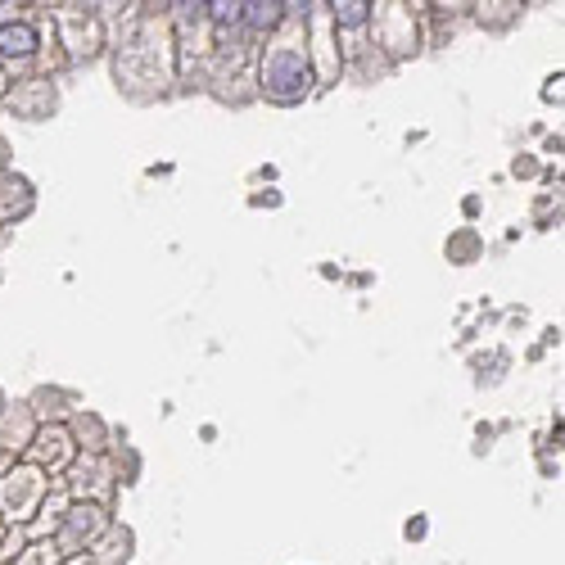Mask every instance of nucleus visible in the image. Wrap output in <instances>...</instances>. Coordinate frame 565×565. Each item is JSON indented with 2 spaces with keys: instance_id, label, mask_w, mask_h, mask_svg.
<instances>
[{
  "instance_id": "obj_10",
  "label": "nucleus",
  "mask_w": 565,
  "mask_h": 565,
  "mask_svg": "<svg viewBox=\"0 0 565 565\" xmlns=\"http://www.w3.org/2000/svg\"><path fill=\"white\" fill-rule=\"evenodd\" d=\"M127 556H132V534H127L123 525H109L100 538L91 543V552H86V565H127Z\"/></svg>"
},
{
  "instance_id": "obj_2",
  "label": "nucleus",
  "mask_w": 565,
  "mask_h": 565,
  "mask_svg": "<svg viewBox=\"0 0 565 565\" xmlns=\"http://www.w3.org/2000/svg\"><path fill=\"white\" fill-rule=\"evenodd\" d=\"M46 498H50V475L37 471L32 462L14 466V471L0 480V511H5L14 525H28Z\"/></svg>"
},
{
  "instance_id": "obj_11",
  "label": "nucleus",
  "mask_w": 565,
  "mask_h": 565,
  "mask_svg": "<svg viewBox=\"0 0 565 565\" xmlns=\"http://www.w3.org/2000/svg\"><path fill=\"white\" fill-rule=\"evenodd\" d=\"M285 23V5L281 0H249L245 5V37H276Z\"/></svg>"
},
{
  "instance_id": "obj_3",
  "label": "nucleus",
  "mask_w": 565,
  "mask_h": 565,
  "mask_svg": "<svg viewBox=\"0 0 565 565\" xmlns=\"http://www.w3.org/2000/svg\"><path fill=\"white\" fill-rule=\"evenodd\" d=\"M41 46H46V41H41L37 23H32L28 14L5 23V28H0V73H10L14 82H28V73L41 59Z\"/></svg>"
},
{
  "instance_id": "obj_5",
  "label": "nucleus",
  "mask_w": 565,
  "mask_h": 565,
  "mask_svg": "<svg viewBox=\"0 0 565 565\" xmlns=\"http://www.w3.org/2000/svg\"><path fill=\"white\" fill-rule=\"evenodd\" d=\"M100 5H59V46H68V59H91L104 46Z\"/></svg>"
},
{
  "instance_id": "obj_1",
  "label": "nucleus",
  "mask_w": 565,
  "mask_h": 565,
  "mask_svg": "<svg viewBox=\"0 0 565 565\" xmlns=\"http://www.w3.org/2000/svg\"><path fill=\"white\" fill-rule=\"evenodd\" d=\"M308 10L312 5H285L281 32L258 55V91L272 104H299L317 82L308 64Z\"/></svg>"
},
{
  "instance_id": "obj_7",
  "label": "nucleus",
  "mask_w": 565,
  "mask_h": 565,
  "mask_svg": "<svg viewBox=\"0 0 565 565\" xmlns=\"http://www.w3.org/2000/svg\"><path fill=\"white\" fill-rule=\"evenodd\" d=\"M28 462L46 475H64L77 462V443L68 434V425H37V434L28 439Z\"/></svg>"
},
{
  "instance_id": "obj_4",
  "label": "nucleus",
  "mask_w": 565,
  "mask_h": 565,
  "mask_svg": "<svg viewBox=\"0 0 565 565\" xmlns=\"http://www.w3.org/2000/svg\"><path fill=\"white\" fill-rule=\"evenodd\" d=\"M109 525H113V520H109V511H104V507H95V502H73L50 538H55V547L64 552V561H68V556L86 552V547H91Z\"/></svg>"
},
{
  "instance_id": "obj_9",
  "label": "nucleus",
  "mask_w": 565,
  "mask_h": 565,
  "mask_svg": "<svg viewBox=\"0 0 565 565\" xmlns=\"http://www.w3.org/2000/svg\"><path fill=\"white\" fill-rule=\"evenodd\" d=\"M10 109L19 113V118H50V109H55V86H50L46 77H28V82H14Z\"/></svg>"
},
{
  "instance_id": "obj_6",
  "label": "nucleus",
  "mask_w": 565,
  "mask_h": 565,
  "mask_svg": "<svg viewBox=\"0 0 565 565\" xmlns=\"http://www.w3.org/2000/svg\"><path fill=\"white\" fill-rule=\"evenodd\" d=\"M371 32H376V50H385L389 59L416 55V19L407 5H371Z\"/></svg>"
},
{
  "instance_id": "obj_15",
  "label": "nucleus",
  "mask_w": 565,
  "mask_h": 565,
  "mask_svg": "<svg viewBox=\"0 0 565 565\" xmlns=\"http://www.w3.org/2000/svg\"><path fill=\"white\" fill-rule=\"evenodd\" d=\"M14 565H64V552L55 547V538H37V543L23 547Z\"/></svg>"
},
{
  "instance_id": "obj_17",
  "label": "nucleus",
  "mask_w": 565,
  "mask_h": 565,
  "mask_svg": "<svg viewBox=\"0 0 565 565\" xmlns=\"http://www.w3.org/2000/svg\"><path fill=\"white\" fill-rule=\"evenodd\" d=\"M64 565H86V556H68V561Z\"/></svg>"
},
{
  "instance_id": "obj_14",
  "label": "nucleus",
  "mask_w": 565,
  "mask_h": 565,
  "mask_svg": "<svg viewBox=\"0 0 565 565\" xmlns=\"http://www.w3.org/2000/svg\"><path fill=\"white\" fill-rule=\"evenodd\" d=\"M73 443H77V452L86 448V457H100L104 452V439H109V434H104V421L100 416H86V412H73Z\"/></svg>"
},
{
  "instance_id": "obj_12",
  "label": "nucleus",
  "mask_w": 565,
  "mask_h": 565,
  "mask_svg": "<svg viewBox=\"0 0 565 565\" xmlns=\"http://www.w3.org/2000/svg\"><path fill=\"white\" fill-rule=\"evenodd\" d=\"M32 213V186L19 177V172H0V217H23Z\"/></svg>"
},
{
  "instance_id": "obj_20",
  "label": "nucleus",
  "mask_w": 565,
  "mask_h": 565,
  "mask_svg": "<svg viewBox=\"0 0 565 565\" xmlns=\"http://www.w3.org/2000/svg\"><path fill=\"white\" fill-rule=\"evenodd\" d=\"M0 452H5V443H0Z\"/></svg>"
},
{
  "instance_id": "obj_8",
  "label": "nucleus",
  "mask_w": 565,
  "mask_h": 565,
  "mask_svg": "<svg viewBox=\"0 0 565 565\" xmlns=\"http://www.w3.org/2000/svg\"><path fill=\"white\" fill-rule=\"evenodd\" d=\"M59 489H64L73 502H95V507H104V502L113 498L109 462H104V457H82V452H77V462L68 466V484H59Z\"/></svg>"
},
{
  "instance_id": "obj_19",
  "label": "nucleus",
  "mask_w": 565,
  "mask_h": 565,
  "mask_svg": "<svg viewBox=\"0 0 565 565\" xmlns=\"http://www.w3.org/2000/svg\"><path fill=\"white\" fill-rule=\"evenodd\" d=\"M0 91H5V73H0Z\"/></svg>"
},
{
  "instance_id": "obj_18",
  "label": "nucleus",
  "mask_w": 565,
  "mask_h": 565,
  "mask_svg": "<svg viewBox=\"0 0 565 565\" xmlns=\"http://www.w3.org/2000/svg\"><path fill=\"white\" fill-rule=\"evenodd\" d=\"M0 172H5V141H0Z\"/></svg>"
},
{
  "instance_id": "obj_16",
  "label": "nucleus",
  "mask_w": 565,
  "mask_h": 565,
  "mask_svg": "<svg viewBox=\"0 0 565 565\" xmlns=\"http://www.w3.org/2000/svg\"><path fill=\"white\" fill-rule=\"evenodd\" d=\"M28 547V534H23V525L14 529V534L0 538V561H19V552Z\"/></svg>"
},
{
  "instance_id": "obj_13",
  "label": "nucleus",
  "mask_w": 565,
  "mask_h": 565,
  "mask_svg": "<svg viewBox=\"0 0 565 565\" xmlns=\"http://www.w3.org/2000/svg\"><path fill=\"white\" fill-rule=\"evenodd\" d=\"M326 10H330V28L335 32H367V23H371L367 0H339V5H326Z\"/></svg>"
}]
</instances>
